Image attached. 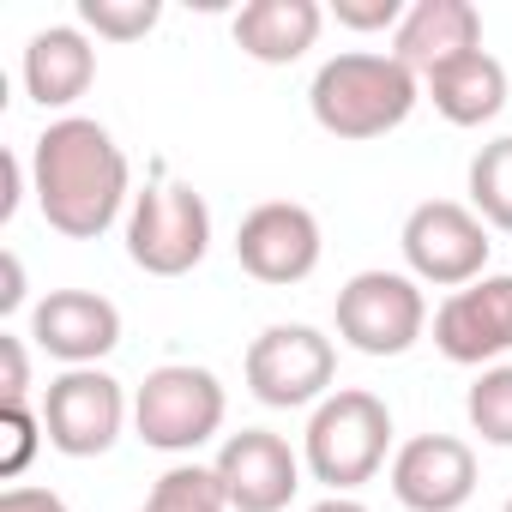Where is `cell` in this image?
Returning <instances> with one entry per match:
<instances>
[{"mask_svg":"<svg viewBox=\"0 0 512 512\" xmlns=\"http://www.w3.org/2000/svg\"><path fill=\"white\" fill-rule=\"evenodd\" d=\"M217 482H223V500L229 512H284L302 488V452H290L284 434L272 428H241L217 446L211 458Z\"/></svg>","mask_w":512,"mask_h":512,"instance_id":"12","label":"cell"},{"mask_svg":"<svg viewBox=\"0 0 512 512\" xmlns=\"http://www.w3.org/2000/svg\"><path fill=\"white\" fill-rule=\"evenodd\" d=\"M0 362H7V380H0V410L31 404V356L19 332H0Z\"/></svg>","mask_w":512,"mask_h":512,"instance_id":"25","label":"cell"},{"mask_svg":"<svg viewBox=\"0 0 512 512\" xmlns=\"http://www.w3.org/2000/svg\"><path fill=\"white\" fill-rule=\"evenodd\" d=\"M31 193L55 235L97 241L133 211V163L91 115H61L31 139Z\"/></svg>","mask_w":512,"mask_h":512,"instance_id":"1","label":"cell"},{"mask_svg":"<svg viewBox=\"0 0 512 512\" xmlns=\"http://www.w3.org/2000/svg\"><path fill=\"white\" fill-rule=\"evenodd\" d=\"M25 181H31V157H19V151H0V223H13V217H19Z\"/></svg>","mask_w":512,"mask_h":512,"instance_id":"26","label":"cell"},{"mask_svg":"<svg viewBox=\"0 0 512 512\" xmlns=\"http://www.w3.org/2000/svg\"><path fill=\"white\" fill-rule=\"evenodd\" d=\"M398 247H404V272L416 284H434V290H464L476 278H488V223L458 205V199H422L404 229H398Z\"/></svg>","mask_w":512,"mask_h":512,"instance_id":"7","label":"cell"},{"mask_svg":"<svg viewBox=\"0 0 512 512\" xmlns=\"http://www.w3.org/2000/svg\"><path fill=\"white\" fill-rule=\"evenodd\" d=\"M434 350L458 368H494L512 356V272H488L434 308Z\"/></svg>","mask_w":512,"mask_h":512,"instance_id":"11","label":"cell"},{"mask_svg":"<svg viewBox=\"0 0 512 512\" xmlns=\"http://www.w3.org/2000/svg\"><path fill=\"white\" fill-rule=\"evenodd\" d=\"M428 332V296L410 272H356L344 290H338V338L356 350V356H404L416 350Z\"/></svg>","mask_w":512,"mask_h":512,"instance_id":"8","label":"cell"},{"mask_svg":"<svg viewBox=\"0 0 512 512\" xmlns=\"http://www.w3.org/2000/svg\"><path fill=\"white\" fill-rule=\"evenodd\" d=\"M163 19V0H79V25L103 43H139Z\"/></svg>","mask_w":512,"mask_h":512,"instance_id":"22","label":"cell"},{"mask_svg":"<svg viewBox=\"0 0 512 512\" xmlns=\"http://www.w3.org/2000/svg\"><path fill=\"white\" fill-rule=\"evenodd\" d=\"M223 416H229L223 380L199 362H163L133 392V434L169 458H193L199 446H211L223 434Z\"/></svg>","mask_w":512,"mask_h":512,"instance_id":"4","label":"cell"},{"mask_svg":"<svg viewBox=\"0 0 512 512\" xmlns=\"http://www.w3.org/2000/svg\"><path fill=\"white\" fill-rule=\"evenodd\" d=\"M392 458V410L368 386H338L326 404H314L302 434V464L332 494H356L374 482Z\"/></svg>","mask_w":512,"mask_h":512,"instance_id":"3","label":"cell"},{"mask_svg":"<svg viewBox=\"0 0 512 512\" xmlns=\"http://www.w3.org/2000/svg\"><path fill=\"white\" fill-rule=\"evenodd\" d=\"M31 344L61 368H97L121 344V308L97 290H49L31 308Z\"/></svg>","mask_w":512,"mask_h":512,"instance_id":"14","label":"cell"},{"mask_svg":"<svg viewBox=\"0 0 512 512\" xmlns=\"http://www.w3.org/2000/svg\"><path fill=\"white\" fill-rule=\"evenodd\" d=\"M127 416H133V404H127L121 380L103 368H61L43 392V428L61 458H103L121 440Z\"/></svg>","mask_w":512,"mask_h":512,"instance_id":"10","label":"cell"},{"mask_svg":"<svg viewBox=\"0 0 512 512\" xmlns=\"http://www.w3.org/2000/svg\"><path fill=\"white\" fill-rule=\"evenodd\" d=\"M139 512H229V500H223V482L211 464H169L151 482Z\"/></svg>","mask_w":512,"mask_h":512,"instance_id":"21","label":"cell"},{"mask_svg":"<svg viewBox=\"0 0 512 512\" xmlns=\"http://www.w3.org/2000/svg\"><path fill=\"white\" fill-rule=\"evenodd\" d=\"M404 0H332V19L344 25V31H362V37H374V31H398L404 25Z\"/></svg>","mask_w":512,"mask_h":512,"instance_id":"24","label":"cell"},{"mask_svg":"<svg viewBox=\"0 0 512 512\" xmlns=\"http://www.w3.org/2000/svg\"><path fill=\"white\" fill-rule=\"evenodd\" d=\"M470 211L488 223V229H500V235H512V133H500V139H488L476 157H470Z\"/></svg>","mask_w":512,"mask_h":512,"instance_id":"19","label":"cell"},{"mask_svg":"<svg viewBox=\"0 0 512 512\" xmlns=\"http://www.w3.org/2000/svg\"><path fill=\"white\" fill-rule=\"evenodd\" d=\"M476 49H482V13L470 0H416L404 13V25L392 31V55L416 79H434L440 67H452Z\"/></svg>","mask_w":512,"mask_h":512,"instance_id":"15","label":"cell"},{"mask_svg":"<svg viewBox=\"0 0 512 512\" xmlns=\"http://www.w3.org/2000/svg\"><path fill=\"white\" fill-rule=\"evenodd\" d=\"M320 253H326V229L308 205L296 199H266L253 205L235 229V260L253 284H272V290H290V284H308L320 272Z\"/></svg>","mask_w":512,"mask_h":512,"instance_id":"9","label":"cell"},{"mask_svg":"<svg viewBox=\"0 0 512 512\" xmlns=\"http://www.w3.org/2000/svg\"><path fill=\"white\" fill-rule=\"evenodd\" d=\"M464 422H470V434H482V446L512 452V362H494L470 380Z\"/></svg>","mask_w":512,"mask_h":512,"instance_id":"20","label":"cell"},{"mask_svg":"<svg viewBox=\"0 0 512 512\" xmlns=\"http://www.w3.org/2000/svg\"><path fill=\"white\" fill-rule=\"evenodd\" d=\"M25 97L43 109H73L97 85V43L85 25H49L25 43Z\"/></svg>","mask_w":512,"mask_h":512,"instance_id":"16","label":"cell"},{"mask_svg":"<svg viewBox=\"0 0 512 512\" xmlns=\"http://www.w3.org/2000/svg\"><path fill=\"white\" fill-rule=\"evenodd\" d=\"M422 103V79L386 49H344L332 61H320L314 85H308V109L314 127L344 139V145H368L398 133Z\"/></svg>","mask_w":512,"mask_h":512,"instance_id":"2","label":"cell"},{"mask_svg":"<svg viewBox=\"0 0 512 512\" xmlns=\"http://www.w3.org/2000/svg\"><path fill=\"white\" fill-rule=\"evenodd\" d=\"M422 97L434 103V115L446 127H488L506 109V67L488 49H476V55L440 67L434 79H422Z\"/></svg>","mask_w":512,"mask_h":512,"instance_id":"18","label":"cell"},{"mask_svg":"<svg viewBox=\"0 0 512 512\" xmlns=\"http://www.w3.org/2000/svg\"><path fill=\"white\" fill-rule=\"evenodd\" d=\"M0 512H73L55 488H37V482H13L0 494Z\"/></svg>","mask_w":512,"mask_h":512,"instance_id":"27","label":"cell"},{"mask_svg":"<svg viewBox=\"0 0 512 512\" xmlns=\"http://www.w3.org/2000/svg\"><path fill=\"white\" fill-rule=\"evenodd\" d=\"M211 253V205L193 181H151L127 211V260L145 278H187Z\"/></svg>","mask_w":512,"mask_h":512,"instance_id":"5","label":"cell"},{"mask_svg":"<svg viewBox=\"0 0 512 512\" xmlns=\"http://www.w3.org/2000/svg\"><path fill=\"white\" fill-rule=\"evenodd\" d=\"M241 374H247V392L266 410H314V404H326L338 392L332 386L338 380V344L320 326L278 320L247 344Z\"/></svg>","mask_w":512,"mask_h":512,"instance_id":"6","label":"cell"},{"mask_svg":"<svg viewBox=\"0 0 512 512\" xmlns=\"http://www.w3.org/2000/svg\"><path fill=\"white\" fill-rule=\"evenodd\" d=\"M235 49L260 67H296L320 31H326V7L320 0H247L235 13Z\"/></svg>","mask_w":512,"mask_h":512,"instance_id":"17","label":"cell"},{"mask_svg":"<svg viewBox=\"0 0 512 512\" xmlns=\"http://www.w3.org/2000/svg\"><path fill=\"white\" fill-rule=\"evenodd\" d=\"M0 434H7V452H0V476H25L31 470V458H37V446L49 440V428H43V410H31V404H19V410H0Z\"/></svg>","mask_w":512,"mask_h":512,"instance_id":"23","label":"cell"},{"mask_svg":"<svg viewBox=\"0 0 512 512\" xmlns=\"http://www.w3.org/2000/svg\"><path fill=\"white\" fill-rule=\"evenodd\" d=\"M0 272H7V290H0V314H19V308H25V260H19V253H0Z\"/></svg>","mask_w":512,"mask_h":512,"instance_id":"28","label":"cell"},{"mask_svg":"<svg viewBox=\"0 0 512 512\" xmlns=\"http://www.w3.org/2000/svg\"><path fill=\"white\" fill-rule=\"evenodd\" d=\"M500 512H512V494H506V506H500Z\"/></svg>","mask_w":512,"mask_h":512,"instance_id":"30","label":"cell"},{"mask_svg":"<svg viewBox=\"0 0 512 512\" xmlns=\"http://www.w3.org/2000/svg\"><path fill=\"white\" fill-rule=\"evenodd\" d=\"M386 482L404 512H458L476 494V452L458 434H416L392 452Z\"/></svg>","mask_w":512,"mask_h":512,"instance_id":"13","label":"cell"},{"mask_svg":"<svg viewBox=\"0 0 512 512\" xmlns=\"http://www.w3.org/2000/svg\"><path fill=\"white\" fill-rule=\"evenodd\" d=\"M308 512H368V506H362L356 494H326V500H314Z\"/></svg>","mask_w":512,"mask_h":512,"instance_id":"29","label":"cell"}]
</instances>
